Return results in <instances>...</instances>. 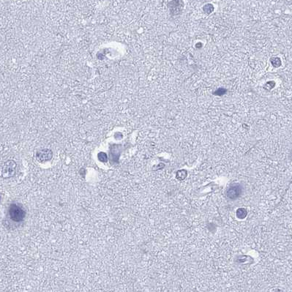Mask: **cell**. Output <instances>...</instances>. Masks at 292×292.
<instances>
[{
    "mask_svg": "<svg viewBox=\"0 0 292 292\" xmlns=\"http://www.w3.org/2000/svg\"><path fill=\"white\" fill-rule=\"evenodd\" d=\"M8 212L10 218L16 223H20L23 221L27 214L23 206L17 204H10Z\"/></svg>",
    "mask_w": 292,
    "mask_h": 292,
    "instance_id": "obj_1",
    "label": "cell"
},
{
    "mask_svg": "<svg viewBox=\"0 0 292 292\" xmlns=\"http://www.w3.org/2000/svg\"><path fill=\"white\" fill-rule=\"evenodd\" d=\"M17 164L14 160H10L0 164V177L10 178L16 174Z\"/></svg>",
    "mask_w": 292,
    "mask_h": 292,
    "instance_id": "obj_2",
    "label": "cell"
},
{
    "mask_svg": "<svg viewBox=\"0 0 292 292\" xmlns=\"http://www.w3.org/2000/svg\"><path fill=\"white\" fill-rule=\"evenodd\" d=\"M242 193V187L238 183L232 184L229 186L226 191V195L231 200H235L240 196Z\"/></svg>",
    "mask_w": 292,
    "mask_h": 292,
    "instance_id": "obj_3",
    "label": "cell"
},
{
    "mask_svg": "<svg viewBox=\"0 0 292 292\" xmlns=\"http://www.w3.org/2000/svg\"><path fill=\"white\" fill-rule=\"evenodd\" d=\"M35 157L38 162L43 163L50 161L52 159L53 152L49 149H42L37 151Z\"/></svg>",
    "mask_w": 292,
    "mask_h": 292,
    "instance_id": "obj_4",
    "label": "cell"
},
{
    "mask_svg": "<svg viewBox=\"0 0 292 292\" xmlns=\"http://www.w3.org/2000/svg\"><path fill=\"white\" fill-rule=\"evenodd\" d=\"M247 212L244 208H239L236 210V217L239 219H244L246 217Z\"/></svg>",
    "mask_w": 292,
    "mask_h": 292,
    "instance_id": "obj_5",
    "label": "cell"
},
{
    "mask_svg": "<svg viewBox=\"0 0 292 292\" xmlns=\"http://www.w3.org/2000/svg\"><path fill=\"white\" fill-rule=\"evenodd\" d=\"M187 174H188V173H187L185 170H180V171H178L177 172L176 177L179 180H183L184 179L186 178Z\"/></svg>",
    "mask_w": 292,
    "mask_h": 292,
    "instance_id": "obj_6",
    "label": "cell"
},
{
    "mask_svg": "<svg viewBox=\"0 0 292 292\" xmlns=\"http://www.w3.org/2000/svg\"><path fill=\"white\" fill-rule=\"evenodd\" d=\"M270 61H271V63L272 64V65L275 68H278L281 65V61H280V58H278V57L272 58Z\"/></svg>",
    "mask_w": 292,
    "mask_h": 292,
    "instance_id": "obj_7",
    "label": "cell"
},
{
    "mask_svg": "<svg viewBox=\"0 0 292 292\" xmlns=\"http://www.w3.org/2000/svg\"><path fill=\"white\" fill-rule=\"evenodd\" d=\"M98 159L102 162H106L107 160H108V158H107L106 153L100 152L98 154Z\"/></svg>",
    "mask_w": 292,
    "mask_h": 292,
    "instance_id": "obj_8",
    "label": "cell"
},
{
    "mask_svg": "<svg viewBox=\"0 0 292 292\" xmlns=\"http://www.w3.org/2000/svg\"><path fill=\"white\" fill-rule=\"evenodd\" d=\"M213 6L212 5H206L204 7V10L206 13H210L213 10Z\"/></svg>",
    "mask_w": 292,
    "mask_h": 292,
    "instance_id": "obj_9",
    "label": "cell"
},
{
    "mask_svg": "<svg viewBox=\"0 0 292 292\" xmlns=\"http://www.w3.org/2000/svg\"><path fill=\"white\" fill-rule=\"evenodd\" d=\"M225 92H226V89H223V88H220L217 90V91H215V92H214V95L221 96V95H224V94L225 93Z\"/></svg>",
    "mask_w": 292,
    "mask_h": 292,
    "instance_id": "obj_10",
    "label": "cell"
}]
</instances>
